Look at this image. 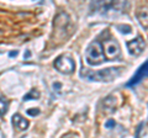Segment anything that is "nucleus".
I'll use <instances>...</instances> for the list:
<instances>
[{"instance_id": "nucleus-1", "label": "nucleus", "mask_w": 148, "mask_h": 138, "mask_svg": "<svg viewBox=\"0 0 148 138\" xmlns=\"http://www.w3.org/2000/svg\"><path fill=\"white\" fill-rule=\"evenodd\" d=\"M121 68H106L101 70H89V69H83L82 77L91 81H112L114 79L120 75Z\"/></svg>"}, {"instance_id": "nucleus-2", "label": "nucleus", "mask_w": 148, "mask_h": 138, "mask_svg": "<svg viewBox=\"0 0 148 138\" xmlns=\"http://www.w3.org/2000/svg\"><path fill=\"white\" fill-rule=\"evenodd\" d=\"M105 54L103 49V44L98 41H94L89 44L85 52V61L89 66H99L105 61Z\"/></svg>"}, {"instance_id": "nucleus-3", "label": "nucleus", "mask_w": 148, "mask_h": 138, "mask_svg": "<svg viewBox=\"0 0 148 138\" xmlns=\"http://www.w3.org/2000/svg\"><path fill=\"white\" fill-rule=\"evenodd\" d=\"M54 68L58 72L64 73V74H71L75 68V63L74 61L68 57V56H59L57 59L54 61Z\"/></svg>"}, {"instance_id": "nucleus-4", "label": "nucleus", "mask_w": 148, "mask_h": 138, "mask_svg": "<svg viewBox=\"0 0 148 138\" xmlns=\"http://www.w3.org/2000/svg\"><path fill=\"white\" fill-rule=\"evenodd\" d=\"M104 54L106 59H116L120 54H121V48L120 44L117 43V41L115 40H108L105 41L103 44Z\"/></svg>"}, {"instance_id": "nucleus-5", "label": "nucleus", "mask_w": 148, "mask_h": 138, "mask_svg": "<svg viewBox=\"0 0 148 138\" xmlns=\"http://www.w3.org/2000/svg\"><path fill=\"white\" fill-rule=\"evenodd\" d=\"M147 77H148V61H146L140 68L137 69L136 74L133 75L131 78V80L127 83V86H128V88L136 86L137 84H140V83L145 79V78H147Z\"/></svg>"}, {"instance_id": "nucleus-6", "label": "nucleus", "mask_w": 148, "mask_h": 138, "mask_svg": "<svg viewBox=\"0 0 148 138\" xmlns=\"http://www.w3.org/2000/svg\"><path fill=\"white\" fill-rule=\"evenodd\" d=\"M145 47H146V43L141 36H138V37H136L135 40H131L127 42L128 52H130V54H132V56H138V54H141L143 52V49H145Z\"/></svg>"}, {"instance_id": "nucleus-7", "label": "nucleus", "mask_w": 148, "mask_h": 138, "mask_svg": "<svg viewBox=\"0 0 148 138\" xmlns=\"http://www.w3.org/2000/svg\"><path fill=\"white\" fill-rule=\"evenodd\" d=\"M29 121L25 118V117H22L21 115H14L12 116V126L16 128L17 131H25L27 130V127H29Z\"/></svg>"}, {"instance_id": "nucleus-8", "label": "nucleus", "mask_w": 148, "mask_h": 138, "mask_svg": "<svg viewBox=\"0 0 148 138\" xmlns=\"http://www.w3.org/2000/svg\"><path fill=\"white\" fill-rule=\"evenodd\" d=\"M136 16H137L138 21H140L141 26L145 27V29H147V27H148V8H141V9H138Z\"/></svg>"}, {"instance_id": "nucleus-9", "label": "nucleus", "mask_w": 148, "mask_h": 138, "mask_svg": "<svg viewBox=\"0 0 148 138\" xmlns=\"http://www.w3.org/2000/svg\"><path fill=\"white\" fill-rule=\"evenodd\" d=\"M104 107L108 110V111H115L116 104H115V98L114 96H108V98L104 100Z\"/></svg>"}, {"instance_id": "nucleus-10", "label": "nucleus", "mask_w": 148, "mask_h": 138, "mask_svg": "<svg viewBox=\"0 0 148 138\" xmlns=\"http://www.w3.org/2000/svg\"><path fill=\"white\" fill-rule=\"evenodd\" d=\"M9 109V100L4 96H0V116H4Z\"/></svg>"}, {"instance_id": "nucleus-11", "label": "nucleus", "mask_w": 148, "mask_h": 138, "mask_svg": "<svg viewBox=\"0 0 148 138\" xmlns=\"http://www.w3.org/2000/svg\"><path fill=\"white\" fill-rule=\"evenodd\" d=\"M40 98V93L37 90H31L30 93H27L25 96H24V100L25 101H29L31 99H38Z\"/></svg>"}, {"instance_id": "nucleus-12", "label": "nucleus", "mask_w": 148, "mask_h": 138, "mask_svg": "<svg viewBox=\"0 0 148 138\" xmlns=\"http://www.w3.org/2000/svg\"><path fill=\"white\" fill-rule=\"evenodd\" d=\"M26 112H27V115H29V116L34 117V116H38V115H40V110H38V109H29Z\"/></svg>"}, {"instance_id": "nucleus-13", "label": "nucleus", "mask_w": 148, "mask_h": 138, "mask_svg": "<svg viewBox=\"0 0 148 138\" xmlns=\"http://www.w3.org/2000/svg\"><path fill=\"white\" fill-rule=\"evenodd\" d=\"M114 126H115V121H114V120H109V121L105 122V127L106 128H112Z\"/></svg>"}, {"instance_id": "nucleus-14", "label": "nucleus", "mask_w": 148, "mask_h": 138, "mask_svg": "<svg viewBox=\"0 0 148 138\" xmlns=\"http://www.w3.org/2000/svg\"><path fill=\"white\" fill-rule=\"evenodd\" d=\"M62 138H78L75 135H73V133H67V135H64Z\"/></svg>"}, {"instance_id": "nucleus-15", "label": "nucleus", "mask_w": 148, "mask_h": 138, "mask_svg": "<svg viewBox=\"0 0 148 138\" xmlns=\"http://www.w3.org/2000/svg\"><path fill=\"white\" fill-rule=\"evenodd\" d=\"M16 54H17L16 51H15V52H11V53H10V57H14V56H16Z\"/></svg>"}, {"instance_id": "nucleus-16", "label": "nucleus", "mask_w": 148, "mask_h": 138, "mask_svg": "<svg viewBox=\"0 0 148 138\" xmlns=\"http://www.w3.org/2000/svg\"><path fill=\"white\" fill-rule=\"evenodd\" d=\"M30 57V52H26V54H25V58H29Z\"/></svg>"}]
</instances>
